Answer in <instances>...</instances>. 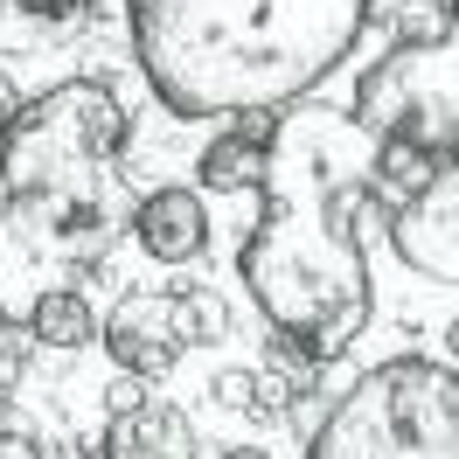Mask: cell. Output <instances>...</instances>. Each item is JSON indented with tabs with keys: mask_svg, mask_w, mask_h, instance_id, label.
Segmentation results:
<instances>
[{
	"mask_svg": "<svg viewBox=\"0 0 459 459\" xmlns=\"http://www.w3.org/2000/svg\"><path fill=\"white\" fill-rule=\"evenodd\" d=\"M376 140L348 112L286 105L264 146L258 223L237 251V279L272 334L299 342L314 362H334L376 320L369 244L383 202L369 188Z\"/></svg>",
	"mask_w": 459,
	"mask_h": 459,
	"instance_id": "1",
	"label": "cell"
},
{
	"mask_svg": "<svg viewBox=\"0 0 459 459\" xmlns=\"http://www.w3.org/2000/svg\"><path fill=\"white\" fill-rule=\"evenodd\" d=\"M146 91L174 118L286 112L348 63L369 0H126Z\"/></svg>",
	"mask_w": 459,
	"mask_h": 459,
	"instance_id": "2",
	"label": "cell"
},
{
	"mask_svg": "<svg viewBox=\"0 0 459 459\" xmlns=\"http://www.w3.org/2000/svg\"><path fill=\"white\" fill-rule=\"evenodd\" d=\"M126 98L105 77H63L14 105L0 133V181L7 195H77L105 202L126 153Z\"/></svg>",
	"mask_w": 459,
	"mask_h": 459,
	"instance_id": "3",
	"label": "cell"
},
{
	"mask_svg": "<svg viewBox=\"0 0 459 459\" xmlns=\"http://www.w3.org/2000/svg\"><path fill=\"white\" fill-rule=\"evenodd\" d=\"M307 459H459L453 355H397L362 369L307 431Z\"/></svg>",
	"mask_w": 459,
	"mask_h": 459,
	"instance_id": "4",
	"label": "cell"
},
{
	"mask_svg": "<svg viewBox=\"0 0 459 459\" xmlns=\"http://www.w3.org/2000/svg\"><path fill=\"white\" fill-rule=\"evenodd\" d=\"M118 251L112 202L77 195H0V327H29L35 299L84 292Z\"/></svg>",
	"mask_w": 459,
	"mask_h": 459,
	"instance_id": "5",
	"label": "cell"
},
{
	"mask_svg": "<svg viewBox=\"0 0 459 459\" xmlns=\"http://www.w3.org/2000/svg\"><path fill=\"white\" fill-rule=\"evenodd\" d=\"M355 126L369 140L459 153V49L453 42H390L355 77Z\"/></svg>",
	"mask_w": 459,
	"mask_h": 459,
	"instance_id": "6",
	"label": "cell"
},
{
	"mask_svg": "<svg viewBox=\"0 0 459 459\" xmlns=\"http://www.w3.org/2000/svg\"><path fill=\"white\" fill-rule=\"evenodd\" d=\"M230 334V299L216 286H126L105 314V355L140 383L181 369V355L202 342H223Z\"/></svg>",
	"mask_w": 459,
	"mask_h": 459,
	"instance_id": "7",
	"label": "cell"
},
{
	"mask_svg": "<svg viewBox=\"0 0 459 459\" xmlns=\"http://www.w3.org/2000/svg\"><path fill=\"white\" fill-rule=\"evenodd\" d=\"M383 237H390V251H397L418 279L453 286L459 279V160L438 168L425 188L403 195L397 209H383Z\"/></svg>",
	"mask_w": 459,
	"mask_h": 459,
	"instance_id": "8",
	"label": "cell"
},
{
	"mask_svg": "<svg viewBox=\"0 0 459 459\" xmlns=\"http://www.w3.org/2000/svg\"><path fill=\"white\" fill-rule=\"evenodd\" d=\"M133 244H140L153 264H195L209 251V202L202 188H146L140 209H133Z\"/></svg>",
	"mask_w": 459,
	"mask_h": 459,
	"instance_id": "9",
	"label": "cell"
},
{
	"mask_svg": "<svg viewBox=\"0 0 459 459\" xmlns=\"http://www.w3.org/2000/svg\"><path fill=\"white\" fill-rule=\"evenodd\" d=\"M195 431L168 397H140L133 411H112L98 431V459H188Z\"/></svg>",
	"mask_w": 459,
	"mask_h": 459,
	"instance_id": "10",
	"label": "cell"
},
{
	"mask_svg": "<svg viewBox=\"0 0 459 459\" xmlns=\"http://www.w3.org/2000/svg\"><path fill=\"white\" fill-rule=\"evenodd\" d=\"M272 118H279V112H244L237 126H223V133L195 153V181L209 188V195H251V188L264 181Z\"/></svg>",
	"mask_w": 459,
	"mask_h": 459,
	"instance_id": "11",
	"label": "cell"
},
{
	"mask_svg": "<svg viewBox=\"0 0 459 459\" xmlns=\"http://www.w3.org/2000/svg\"><path fill=\"white\" fill-rule=\"evenodd\" d=\"M29 342H35V348H56V355L91 348V342H98V314H91V299H84L77 286H70V292H49V299H35Z\"/></svg>",
	"mask_w": 459,
	"mask_h": 459,
	"instance_id": "12",
	"label": "cell"
},
{
	"mask_svg": "<svg viewBox=\"0 0 459 459\" xmlns=\"http://www.w3.org/2000/svg\"><path fill=\"white\" fill-rule=\"evenodd\" d=\"M91 14H29L22 0H0V56H35V49H56L84 29Z\"/></svg>",
	"mask_w": 459,
	"mask_h": 459,
	"instance_id": "13",
	"label": "cell"
},
{
	"mask_svg": "<svg viewBox=\"0 0 459 459\" xmlns=\"http://www.w3.org/2000/svg\"><path fill=\"white\" fill-rule=\"evenodd\" d=\"M209 403H216V411H230V418H264V403H258V369H216Z\"/></svg>",
	"mask_w": 459,
	"mask_h": 459,
	"instance_id": "14",
	"label": "cell"
},
{
	"mask_svg": "<svg viewBox=\"0 0 459 459\" xmlns=\"http://www.w3.org/2000/svg\"><path fill=\"white\" fill-rule=\"evenodd\" d=\"M29 362H35L29 327H0V403H14V390L29 383Z\"/></svg>",
	"mask_w": 459,
	"mask_h": 459,
	"instance_id": "15",
	"label": "cell"
},
{
	"mask_svg": "<svg viewBox=\"0 0 459 459\" xmlns=\"http://www.w3.org/2000/svg\"><path fill=\"white\" fill-rule=\"evenodd\" d=\"M0 459H49V453H42V438H35L22 418H7V431H0Z\"/></svg>",
	"mask_w": 459,
	"mask_h": 459,
	"instance_id": "16",
	"label": "cell"
},
{
	"mask_svg": "<svg viewBox=\"0 0 459 459\" xmlns=\"http://www.w3.org/2000/svg\"><path fill=\"white\" fill-rule=\"evenodd\" d=\"M140 397H146V383H140V376H118L112 390H105V418H112V411H133Z\"/></svg>",
	"mask_w": 459,
	"mask_h": 459,
	"instance_id": "17",
	"label": "cell"
},
{
	"mask_svg": "<svg viewBox=\"0 0 459 459\" xmlns=\"http://www.w3.org/2000/svg\"><path fill=\"white\" fill-rule=\"evenodd\" d=\"M29 14H91V0H22Z\"/></svg>",
	"mask_w": 459,
	"mask_h": 459,
	"instance_id": "18",
	"label": "cell"
},
{
	"mask_svg": "<svg viewBox=\"0 0 459 459\" xmlns=\"http://www.w3.org/2000/svg\"><path fill=\"white\" fill-rule=\"evenodd\" d=\"M14 105H22V98H14V84H7V70H0V133H7V118H14Z\"/></svg>",
	"mask_w": 459,
	"mask_h": 459,
	"instance_id": "19",
	"label": "cell"
},
{
	"mask_svg": "<svg viewBox=\"0 0 459 459\" xmlns=\"http://www.w3.org/2000/svg\"><path fill=\"white\" fill-rule=\"evenodd\" d=\"M223 459H272V453H258V446H230Z\"/></svg>",
	"mask_w": 459,
	"mask_h": 459,
	"instance_id": "20",
	"label": "cell"
},
{
	"mask_svg": "<svg viewBox=\"0 0 459 459\" xmlns=\"http://www.w3.org/2000/svg\"><path fill=\"white\" fill-rule=\"evenodd\" d=\"M7 418H14V403H0V431H7Z\"/></svg>",
	"mask_w": 459,
	"mask_h": 459,
	"instance_id": "21",
	"label": "cell"
}]
</instances>
